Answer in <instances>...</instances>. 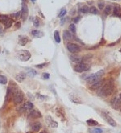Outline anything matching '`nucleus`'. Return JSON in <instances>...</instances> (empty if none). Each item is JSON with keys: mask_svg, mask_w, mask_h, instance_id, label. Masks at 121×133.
<instances>
[{"mask_svg": "<svg viewBox=\"0 0 121 133\" xmlns=\"http://www.w3.org/2000/svg\"><path fill=\"white\" fill-rule=\"evenodd\" d=\"M20 26H21V23H20V22H16L15 23V27L17 28H19Z\"/></svg>", "mask_w": 121, "mask_h": 133, "instance_id": "42", "label": "nucleus"}, {"mask_svg": "<svg viewBox=\"0 0 121 133\" xmlns=\"http://www.w3.org/2000/svg\"><path fill=\"white\" fill-rule=\"evenodd\" d=\"M23 94L21 91H16L15 93H14V97H13V101L15 104H19L23 102Z\"/></svg>", "mask_w": 121, "mask_h": 133, "instance_id": "5", "label": "nucleus"}, {"mask_svg": "<svg viewBox=\"0 0 121 133\" xmlns=\"http://www.w3.org/2000/svg\"><path fill=\"white\" fill-rule=\"evenodd\" d=\"M13 96V90H11V88H8L7 90V95H6V99H11Z\"/></svg>", "mask_w": 121, "mask_h": 133, "instance_id": "22", "label": "nucleus"}, {"mask_svg": "<svg viewBox=\"0 0 121 133\" xmlns=\"http://www.w3.org/2000/svg\"><path fill=\"white\" fill-rule=\"evenodd\" d=\"M32 34L35 37H42L43 36V32L39 30H33L32 32Z\"/></svg>", "mask_w": 121, "mask_h": 133, "instance_id": "19", "label": "nucleus"}, {"mask_svg": "<svg viewBox=\"0 0 121 133\" xmlns=\"http://www.w3.org/2000/svg\"><path fill=\"white\" fill-rule=\"evenodd\" d=\"M17 111H19V112H24L25 111H26V109H25L23 107H19V108H18Z\"/></svg>", "mask_w": 121, "mask_h": 133, "instance_id": "40", "label": "nucleus"}, {"mask_svg": "<svg viewBox=\"0 0 121 133\" xmlns=\"http://www.w3.org/2000/svg\"><path fill=\"white\" fill-rule=\"evenodd\" d=\"M105 43H106L105 40H104V39H102V40H101V42H100V44H100V45L105 44Z\"/></svg>", "mask_w": 121, "mask_h": 133, "instance_id": "43", "label": "nucleus"}, {"mask_svg": "<svg viewBox=\"0 0 121 133\" xmlns=\"http://www.w3.org/2000/svg\"><path fill=\"white\" fill-rule=\"evenodd\" d=\"M87 123L89 126H96V125H98V122L95 121L94 119H88L87 121Z\"/></svg>", "mask_w": 121, "mask_h": 133, "instance_id": "24", "label": "nucleus"}, {"mask_svg": "<svg viewBox=\"0 0 121 133\" xmlns=\"http://www.w3.org/2000/svg\"><path fill=\"white\" fill-rule=\"evenodd\" d=\"M66 47H67L68 50H69L70 52H72V53H78V52H80V50H81V48L79 45L76 44H74V43H71V42L68 43Z\"/></svg>", "mask_w": 121, "mask_h": 133, "instance_id": "4", "label": "nucleus"}, {"mask_svg": "<svg viewBox=\"0 0 121 133\" xmlns=\"http://www.w3.org/2000/svg\"><path fill=\"white\" fill-rule=\"evenodd\" d=\"M69 28H70V31L73 32V33H75V32H76V28H75V25L74 23H71V24L69 25Z\"/></svg>", "mask_w": 121, "mask_h": 133, "instance_id": "34", "label": "nucleus"}, {"mask_svg": "<svg viewBox=\"0 0 121 133\" xmlns=\"http://www.w3.org/2000/svg\"><path fill=\"white\" fill-rule=\"evenodd\" d=\"M65 14H66V10H65V8H63L62 9L61 11H60V13L58 14V17L59 18H62V17H64V16L65 15Z\"/></svg>", "mask_w": 121, "mask_h": 133, "instance_id": "29", "label": "nucleus"}, {"mask_svg": "<svg viewBox=\"0 0 121 133\" xmlns=\"http://www.w3.org/2000/svg\"><path fill=\"white\" fill-rule=\"evenodd\" d=\"M23 107L26 109V111L27 110L30 111V110H32V109L33 108V104H32V103H26L23 106Z\"/></svg>", "mask_w": 121, "mask_h": 133, "instance_id": "25", "label": "nucleus"}, {"mask_svg": "<svg viewBox=\"0 0 121 133\" xmlns=\"http://www.w3.org/2000/svg\"><path fill=\"white\" fill-rule=\"evenodd\" d=\"M103 81H102V80H100V81H98V82L96 83H94V84L92 85V86H91V90H98V89L100 88L101 86H102V85H103Z\"/></svg>", "mask_w": 121, "mask_h": 133, "instance_id": "14", "label": "nucleus"}, {"mask_svg": "<svg viewBox=\"0 0 121 133\" xmlns=\"http://www.w3.org/2000/svg\"><path fill=\"white\" fill-rule=\"evenodd\" d=\"M70 100L72 102H74L75 103H82V101L79 100V98H77L76 96L74 95V94H72V95L70 96Z\"/></svg>", "mask_w": 121, "mask_h": 133, "instance_id": "23", "label": "nucleus"}, {"mask_svg": "<svg viewBox=\"0 0 121 133\" xmlns=\"http://www.w3.org/2000/svg\"><path fill=\"white\" fill-rule=\"evenodd\" d=\"M111 107L114 109H119L121 107V100L120 98H114L111 100Z\"/></svg>", "mask_w": 121, "mask_h": 133, "instance_id": "9", "label": "nucleus"}, {"mask_svg": "<svg viewBox=\"0 0 121 133\" xmlns=\"http://www.w3.org/2000/svg\"><path fill=\"white\" fill-rule=\"evenodd\" d=\"M113 16L114 17H121V7L120 5H116L114 7V10H113Z\"/></svg>", "mask_w": 121, "mask_h": 133, "instance_id": "10", "label": "nucleus"}, {"mask_svg": "<svg viewBox=\"0 0 121 133\" xmlns=\"http://www.w3.org/2000/svg\"><path fill=\"white\" fill-rule=\"evenodd\" d=\"M12 19H9L7 21V23H5V28L7 29V28H11V25H12Z\"/></svg>", "mask_w": 121, "mask_h": 133, "instance_id": "28", "label": "nucleus"}, {"mask_svg": "<svg viewBox=\"0 0 121 133\" xmlns=\"http://www.w3.org/2000/svg\"><path fill=\"white\" fill-rule=\"evenodd\" d=\"M115 43H113V44H109V46H113V45H115Z\"/></svg>", "mask_w": 121, "mask_h": 133, "instance_id": "46", "label": "nucleus"}, {"mask_svg": "<svg viewBox=\"0 0 121 133\" xmlns=\"http://www.w3.org/2000/svg\"><path fill=\"white\" fill-rule=\"evenodd\" d=\"M8 19H9V18L7 15H0V22H1L2 23H4L5 24Z\"/></svg>", "mask_w": 121, "mask_h": 133, "instance_id": "21", "label": "nucleus"}, {"mask_svg": "<svg viewBox=\"0 0 121 133\" xmlns=\"http://www.w3.org/2000/svg\"><path fill=\"white\" fill-rule=\"evenodd\" d=\"M47 123L49 126L51 127H53V128H56V127H58V123L56 121H54L53 119H51V117H49V116H47Z\"/></svg>", "mask_w": 121, "mask_h": 133, "instance_id": "13", "label": "nucleus"}, {"mask_svg": "<svg viewBox=\"0 0 121 133\" xmlns=\"http://www.w3.org/2000/svg\"><path fill=\"white\" fill-rule=\"evenodd\" d=\"M3 28H2V26L0 25V33H3Z\"/></svg>", "mask_w": 121, "mask_h": 133, "instance_id": "45", "label": "nucleus"}, {"mask_svg": "<svg viewBox=\"0 0 121 133\" xmlns=\"http://www.w3.org/2000/svg\"><path fill=\"white\" fill-rule=\"evenodd\" d=\"M40 128H41V123H40V122H36V123H34L32 126V131L35 132H38L40 130Z\"/></svg>", "mask_w": 121, "mask_h": 133, "instance_id": "15", "label": "nucleus"}, {"mask_svg": "<svg viewBox=\"0 0 121 133\" xmlns=\"http://www.w3.org/2000/svg\"><path fill=\"white\" fill-rule=\"evenodd\" d=\"M113 90H114V81H113V80L110 79L105 83H103V85L98 90L97 93H98V95L106 97V96L111 94Z\"/></svg>", "mask_w": 121, "mask_h": 133, "instance_id": "1", "label": "nucleus"}, {"mask_svg": "<svg viewBox=\"0 0 121 133\" xmlns=\"http://www.w3.org/2000/svg\"><path fill=\"white\" fill-rule=\"evenodd\" d=\"M40 133H48V132H45H45H40Z\"/></svg>", "mask_w": 121, "mask_h": 133, "instance_id": "47", "label": "nucleus"}, {"mask_svg": "<svg viewBox=\"0 0 121 133\" xmlns=\"http://www.w3.org/2000/svg\"><path fill=\"white\" fill-rule=\"evenodd\" d=\"M79 11L82 12V13H87V12H89V8L87 6H84L80 9Z\"/></svg>", "mask_w": 121, "mask_h": 133, "instance_id": "30", "label": "nucleus"}, {"mask_svg": "<svg viewBox=\"0 0 121 133\" xmlns=\"http://www.w3.org/2000/svg\"><path fill=\"white\" fill-rule=\"evenodd\" d=\"M90 132L91 133H102V130L101 128H95L90 130Z\"/></svg>", "mask_w": 121, "mask_h": 133, "instance_id": "31", "label": "nucleus"}, {"mask_svg": "<svg viewBox=\"0 0 121 133\" xmlns=\"http://www.w3.org/2000/svg\"><path fill=\"white\" fill-rule=\"evenodd\" d=\"M33 25L35 27H38L40 25V21H39V19H37V18H36V19H35V20H34V22H33Z\"/></svg>", "mask_w": 121, "mask_h": 133, "instance_id": "36", "label": "nucleus"}, {"mask_svg": "<svg viewBox=\"0 0 121 133\" xmlns=\"http://www.w3.org/2000/svg\"><path fill=\"white\" fill-rule=\"evenodd\" d=\"M18 58L21 61H27L31 58V53L27 50H19L16 52Z\"/></svg>", "mask_w": 121, "mask_h": 133, "instance_id": "3", "label": "nucleus"}, {"mask_svg": "<svg viewBox=\"0 0 121 133\" xmlns=\"http://www.w3.org/2000/svg\"><path fill=\"white\" fill-rule=\"evenodd\" d=\"M70 59H71V61H74V62H80V61H82V59H81V58L74 57V56H70Z\"/></svg>", "mask_w": 121, "mask_h": 133, "instance_id": "32", "label": "nucleus"}, {"mask_svg": "<svg viewBox=\"0 0 121 133\" xmlns=\"http://www.w3.org/2000/svg\"><path fill=\"white\" fill-rule=\"evenodd\" d=\"M19 44L20 45H25L27 42H29V41L30 40L28 39L27 37H26V36H19Z\"/></svg>", "mask_w": 121, "mask_h": 133, "instance_id": "16", "label": "nucleus"}, {"mask_svg": "<svg viewBox=\"0 0 121 133\" xmlns=\"http://www.w3.org/2000/svg\"><path fill=\"white\" fill-rule=\"evenodd\" d=\"M104 2H99V3H98V8L100 9V10H102V9H104Z\"/></svg>", "mask_w": 121, "mask_h": 133, "instance_id": "35", "label": "nucleus"}, {"mask_svg": "<svg viewBox=\"0 0 121 133\" xmlns=\"http://www.w3.org/2000/svg\"><path fill=\"white\" fill-rule=\"evenodd\" d=\"M63 37H64V40L65 41H70L71 40H73V35L68 30H65L63 32Z\"/></svg>", "mask_w": 121, "mask_h": 133, "instance_id": "11", "label": "nucleus"}, {"mask_svg": "<svg viewBox=\"0 0 121 133\" xmlns=\"http://www.w3.org/2000/svg\"><path fill=\"white\" fill-rule=\"evenodd\" d=\"M111 11H112L111 6V5H107V6L104 8V13H105V15H109L111 13Z\"/></svg>", "mask_w": 121, "mask_h": 133, "instance_id": "20", "label": "nucleus"}, {"mask_svg": "<svg viewBox=\"0 0 121 133\" xmlns=\"http://www.w3.org/2000/svg\"><path fill=\"white\" fill-rule=\"evenodd\" d=\"M79 19H80V18H75V19H74V23H78V22L79 21Z\"/></svg>", "mask_w": 121, "mask_h": 133, "instance_id": "44", "label": "nucleus"}, {"mask_svg": "<svg viewBox=\"0 0 121 133\" xmlns=\"http://www.w3.org/2000/svg\"><path fill=\"white\" fill-rule=\"evenodd\" d=\"M31 1H32V2H34V1H36V0H31Z\"/></svg>", "mask_w": 121, "mask_h": 133, "instance_id": "49", "label": "nucleus"}, {"mask_svg": "<svg viewBox=\"0 0 121 133\" xmlns=\"http://www.w3.org/2000/svg\"><path fill=\"white\" fill-rule=\"evenodd\" d=\"M42 78H43L44 79H49V78H50V76H49V74H48V73H44V74H42Z\"/></svg>", "mask_w": 121, "mask_h": 133, "instance_id": "37", "label": "nucleus"}, {"mask_svg": "<svg viewBox=\"0 0 121 133\" xmlns=\"http://www.w3.org/2000/svg\"><path fill=\"white\" fill-rule=\"evenodd\" d=\"M28 15V7L26 3L22 2V11H21V18L23 20H25Z\"/></svg>", "mask_w": 121, "mask_h": 133, "instance_id": "7", "label": "nucleus"}, {"mask_svg": "<svg viewBox=\"0 0 121 133\" xmlns=\"http://www.w3.org/2000/svg\"><path fill=\"white\" fill-rule=\"evenodd\" d=\"M89 12L92 14H97V9L95 7H91V8L89 9Z\"/></svg>", "mask_w": 121, "mask_h": 133, "instance_id": "33", "label": "nucleus"}, {"mask_svg": "<svg viewBox=\"0 0 121 133\" xmlns=\"http://www.w3.org/2000/svg\"><path fill=\"white\" fill-rule=\"evenodd\" d=\"M114 1H115V0H114Z\"/></svg>", "mask_w": 121, "mask_h": 133, "instance_id": "50", "label": "nucleus"}, {"mask_svg": "<svg viewBox=\"0 0 121 133\" xmlns=\"http://www.w3.org/2000/svg\"><path fill=\"white\" fill-rule=\"evenodd\" d=\"M41 117V113L37 111H32L30 112V114L28 115L29 119H36V118Z\"/></svg>", "mask_w": 121, "mask_h": 133, "instance_id": "12", "label": "nucleus"}, {"mask_svg": "<svg viewBox=\"0 0 121 133\" xmlns=\"http://www.w3.org/2000/svg\"><path fill=\"white\" fill-rule=\"evenodd\" d=\"M46 65H47L46 63H42V64H40V65H36V67L38 69H42V68H44V67H45Z\"/></svg>", "mask_w": 121, "mask_h": 133, "instance_id": "38", "label": "nucleus"}, {"mask_svg": "<svg viewBox=\"0 0 121 133\" xmlns=\"http://www.w3.org/2000/svg\"><path fill=\"white\" fill-rule=\"evenodd\" d=\"M7 82V78L3 75H0V83L1 84H6Z\"/></svg>", "mask_w": 121, "mask_h": 133, "instance_id": "27", "label": "nucleus"}, {"mask_svg": "<svg viewBox=\"0 0 121 133\" xmlns=\"http://www.w3.org/2000/svg\"><path fill=\"white\" fill-rule=\"evenodd\" d=\"M54 39H55V41H56V42H57V43L60 42V38L58 31H55L54 32Z\"/></svg>", "mask_w": 121, "mask_h": 133, "instance_id": "26", "label": "nucleus"}, {"mask_svg": "<svg viewBox=\"0 0 121 133\" xmlns=\"http://www.w3.org/2000/svg\"><path fill=\"white\" fill-rule=\"evenodd\" d=\"M119 98H120V100H121V94L120 95V97H119Z\"/></svg>", "mask_w": 121, "mask_h": 133, "instance_id": "48", "label": "nucleus"}, {"mask_svg": "<svg viewBox=\"0 0 121 133\" xmlns=\"http://www.w3.org/2000/svg\"><path fill=\"white\" fill-rule=\"evenodd\" d=\"M102 115H103L104 119L107 122L108 124H110L111 126H112V127H116V125H117L116 122H115V120L109 115L106 114V113H103V114H102Z\"/></svg>", "mask_w": 121, "mask_h": 133, "instance_id": "8", "label": "nucleus"}, {"mask_svg": "<svg viewBox=\"0 0 121 133\" xmlns=\"http://www.w3.org/2000/svg\"><path fill=\"white\" fill-rule=\"evenodd\" d=\"M26 71H27V74H28L29 76H31V77H34V76L37 75V72H36V70H34L33 69L26 68Z\"/></svg>", "mask_w": 121, "mask_h": 133, "instance_id": "17", "label": "nucleus"}, {"mask_svg": "<svg viewBox=\"0 0 121 133\" xmlns=\"http://www.w3.org/2000/svg\"><path fill=\"white\" fill-rule=\"evenodd\" d=\"M66 20H67L66 18H63V19H61V20H60V24L63 25L64 23H65V21H66Z\"/></svg>", "mask_w": 121, "mask_h": 133, "instance_id": "41", "label": "nucleus"}, {"mask_svg": "<svg viewBox=\"0 0 121 133\" xmlns=\"http://www.w3.org/2000/svg\"><path fill=\"white\" fill-rule=\"evenodd\" d=\"M90 65H87V64L84 63V62H82V63H79L78 65H76L75 67V70L77 72H79V73H82V72H84V71H88L90 70Z\"/></svg>", "mask_w": 121, "mask_h": 133, "instance_id": "6", "label": "nucleus"}, {"mask_svg": "<svg viewBox=\"0 0 121 133\" xmlns=\"http://www.w3.org/2000/svg\"><path fill=\"white\" fill-rule=\"evenodd\" d=\"M15 79L17 80L19 82H22V81L25 79V74H23V73H20V74L15 76Z\"/></svg>", "mask_w": 121, "mask_h": 133, "instance_id": "18", "label": "nucleus"}, {"mask_svg": "<svg viewBox=\"0 0 121 133\" xmlns=\"http://www.w3.org/2000/svg\"><path fill=\"white\" fill-rule=\"evenodd\" d=\"M103 73H104L103 70H100L94 74H91V76H89V77L86 79V81H87V82L89 83V84H94V83L98 82V81H100Z\"/></svg>", "mask_w": 121, "mask_h": 133, "instance_id": "2", "label": "nucleus"}, {"mask_svg": "<svg viewBox=\"0 0 121 133\" xmlns=\"http://www.w3.org/2000/svg\"><path fill=\"white\" fill-rule=\"evenodd\" d=\"M12 17H15V18H19V17H21V12H18L16 14H14V15H11Z\"/></svg>", "mask_w": 121, "mask_h": 133, "instance_id": "39", "label": "nucleus"}]
</instances>
